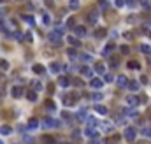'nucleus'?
I'll list each match as a JSON object with an SVG mask.
<instances>
[{
  "label": "nucleus",
  "instance_id": "nucleus-5",
  "mask_svg": "<svg viewBox=\"0 0 151 144\" xmlns=\"http://www.w3.org/2000/svg\"><path fill=\"white\" fill-rule=\"evenodd\" d=\"M90 86L95 88V90H100V88L104 86V79H100V77H92V79H90Z\"/></svg>",
  "mask_w": 151,
  "mask_h": 144
},
{
  "label": "nucleus",
  "instance_id": "nucleus-50",
  "mask_svg": "<svg viewBox=\"0 0 151 144\" xmlns=\"http://www.w3.org/2000/svg\"><path fill=\"white\" fill-rule=\"evenodd\" d=\"M141 4H142V5H144V7H148V9H149V7H151V5H149V4H148V0H141Z\"/></svg>",
  "mask_w": 151,
  "mask_h": 144
},
{
  "label": "nucleus",
  "instance_id": "nucleus-13",
  "mask_svg": "<svg viewBox=\"0 0 151 144\" xmlns=\"http://www.w3.org/2000/svg\"><path fill=\"white\" fill-rule=\"evenodd\" d=\"M39 123H40V121H39L37 118H32V119L28 121V125H27V128H28V130H35V128H39V127H40Z\"/></svg>",
  "mask_w": 151,
  "mask_h": 144
},
{
  "label": "nucleus",
  "instance_id": "nucleus-54",
  "mask_svg": "<svg viewBox=\"0 0 151 144\" xmlns=\"http://www.w3.org/2000/svg\"><path fill=\"white\" fill-rule=\"evenodd\" d=\"M7 2V0H0V5H2V4H5Z\"/></svg>",
  "mask_w": 151,
  "mask_h": 144
},
{
  "label": "nucleus",
  "instance_id": "nucleus-41",
  "mask_svg": "<svg viewBox=\"0 0 151 144\" xmlns=\"http://www.w3.org/2000/svg\"><path fill=\"white\" fill-rule=\"evenodd\" d=\"M69 5H70V9H77L79 7V0H70Z\"/></svg>",
  "mask_w": 151,
  "mask_h": 144
},
{
  "label": "nucleus",
  "instance_id": "nucleus-22",
  "mask_svg": "<svg viewBox=\"0 0 151 144\" xmlns=\"http://www.w3.org/2000/svg\"><path fill=\"white\" fill-rule=\"evenodd\" d=\"M95 111H97L98 114H102V116H105L107 113H109V111H107V107H105V106H100V104H97V106H95Z\"/></svg>",
  "mask_w": 151,
  "mask_h": 144
},
{
  "label": "nucleus",
  "instance_id": "nucleus-12",
  "mask_svg": "<svg viewBox=\"0 0 151 144\" xmlns=\"http://www.w3.org/2000/svg\"><path fill=\"white\" fill-rule=\"evenodd\" d=\"M100 128H102L104 132H113L114 125H113L111 121H102V123H100Z\"/></svg>",
  "mask_w": 151,
  "mask_h": 144
},
{
  "label": "nucleus",
  "instance_id": "nucleus-33",
  "mask_svg": "<svg viewBox=\"0 0 151 144\" xmlns=\"http://www.w3.org/2000/svg\"><path fill=\"white\" fill-rule=\"evenodd\" d=\"M46 109H49V111H55V109H56L53 100H46Z\"/></svg>",
  "mask_w": 151,
  "mask_h": 144
},
{
  "label": "nucleus",
  "instance_id": "nucleus-35",
  "mask_svg": "<svg viewBox=\"0 0 151 144\" xmlns=\"http://www.w3.org/2000/svg\"><path fill=\"white\" fill-rule=\"evenodd\" d=\"M42 139H44L46 144H55V137H51V135H44Z\"/></svg>",
  "mask_w": 151,
  "mask_h": 144
},
{
  "label": "nucleus",
  "instance_id": "nucleus-39",
  "mask_svg": "<svg viewBox=\"0 0 151 144\" xmlns=\"http://www.w3.org/2000/svg\"><path fill=\"white\" fill-rule=\"evenodd\" d=\"M67 55H69L70 58H76V55H77V51H76L74 48H69V49H67Z\"/></svg>",
  "mask_w": 151,
  "mask_h": 144
},
{
  "label": "nucleus",
  "instance_id": "nucleus-28",
  "mask_svg": "<svg viewBox=\"0 0 151 144\" xmlns=\"http://www.w3.org/2000/svg\"><path fill=\"white\" fill-rule=\"evenodd\" d=\"M86 118H88V116H86V109H79L77 111V119H81V121L84 119L86 121Z\"/></svg>",
  "mask_w": 151,
  "mask_h": 144
},
{
  "label": "nucleus",
  "instance_id": "nucleus-40",
  "mask_svg": "<svg viewBox=\"0 0 151 144\" xmlns=\"http://www.w3.org/2000/svg\"><path fill=\"white\" fill-rule=\"evenodd\" d=\"M81 60H83V61H92V55L83 53V55H81Z\"/></svg>",
  "mask_w": 151,
  "mask_h": 144
},
{
  "label": "nucleus",
  "instance_id": "nucleus-32",
  "mask_svg": "<svg viewBox=\"0 0 151 144\" xmlns=\"http://www.w3.org/2000/svg\"><path fill=\"white\" fill-rule=\"evenodd\" d=\"M105 28H98L97 32H95V37H98V39H102V37H105Z\"/></svg>",
  "mask_w": 151,
  "mask_h": 144
},
{
  "label": "nucleus",
  "instance_id": "nucleus-37",
  "mask_svg": "<svg viewBox=\"0 0 151 144\" xmlns=\"http://www.w3.org/2000/svg\"><path fill=\"white\" fill-rule=\"evenodd\" d=\"M98 7L107 9V7H109V2H107V0H98Z\"/></svg>",
  "mask_w": 151,
  "mask_h": 144
},
{
  "label": "nucleus",
  "instance_id": "nucleus-2",
  "mask_svg": "<svg viewBox=\"0 0 151 144\" xmlns=\"http://www.w3.org/2000/svg\"><path fill=\"white\" fill-rule=\"evenodd\" d=\"M40 123H42L40 127H44V128H56V127L60 125V121H58V119H55V118H44Z\"/></svg>",
  "mask_w": 151,
  "mask_h": 144
},
{
  "label": "nucleus",
  "instance_id": "nucleus-46",
  "mask_svg": "<svg viewBox=\"0 0 151 144\" xmlns=\"http://www.w3.org/2000/svg\"><path fill=\"white\" fill-rule=\"evenodd\" d=\"M55 30H58L60 33H63V32H65V25H58V27H56Z\"/></svg>",
  "mask_w": 151,
  "mask_h": 144
},
{
  "label": "nucleus",
  "instance_id": "nucleus-52",
  "mask_svg": "<svg viewBox=\"0 0 151 144\" xmlns=\"http://www.w3.org/2000/svg\"><path fill=\"white\" fill-rule=\"evenodd\" d=\"M74 85H77V86H83V81H81V79H76V81H74Z\"/></svg>",
  "mask_w": 151,
  "mask_h": 144
},
{
  "label": "nucleus",
  "instance_id": "nucleus-43",
  "mask_svg": "<svg viewBox=\"0 0 151 144\" xmlns=\"http://www.w3.org/2000/svg\"><path fill=\"white\" fill-rule=\"evenodd\" d=\"M104 81H105V83H111V81H113V76H111V74H104Z\"/></svg>",
  "mask_w": 151,
  "mask_h": 144
},
{
  "label": "nucleus",
  "instance_id": "nucleus-45",
  "mask_svg": "<svg viewBox=\"0 0 151 144\" xmlns=\"http://www.w3.org/2000/svg\"><path fill=\"white\" fill-rule=\"evenodd\" d=\"M114 4H116V7H123L125 5V0H114Z\"/></svg>",
  "mask_w": 151,
  "mask_h": 144
},
{
  "label": "nucleus",
  "instance_id": "nucleus-27",
  "mask_svg": "<svg viewBox=\"0 0 151 144\" xmlns=\"http://www.w3.org/2000/svg\"><path fill=\"white\" fill-rule=\"evenodd\" d=\"M32 69H33L35 74H42V72H44V65H40V63H35Z\"/></svg>",
  "mask_w": 151,
  "mask_h": 144
},
{
  "label": "nucleus",
  "instance_id": "nucleus-42",
  "mask_svg": "<svg viewBox=\"0 0 151 144\" xmlns=\"http://www.w3.org/2000/svg\"><path fill=\"white\" fill-rule=\"evenodd\" d=\"M25 40H27V42H33V35H32V32H27V33H25Z\"/></svg>",
  "mask_w": 151,
  "mask_h": 144
},
{
  "label": "nucleus",
  "instance_id": "nucleus-31",
  "mask_svg": "<svg viewBox=\"0 0 151 144\" xmlns=\"http://www.w3.org/2000/svg\"><path fill=\"white\" fill-rule=\"evenodd\" d=\"M86 123H88V127H97V119L93 116H88L86 118Z\"/></svg>",
  "mask_w": 151,
  "mask_h": 144
},
{
  "label": "nucleus",
  "instance_id": "nucleus-20",
  "mask_svg": "<svg viewBox=\"0 0 151 144\" xmlns=\"http://www.w3.org/2000/svg\"><path fill=\"white\" fill-rule=\"evenodd\" d=\"M128 69H132V70H139V69H141V63H139L137 60H130V61H128Z\"/></svg>",
  "mask_w": 151,
  "mask_h": 144
},
{
  "label": "nucleus",
  "instance_id": "nucleus-48",
  "mask_svg": "<svg viewBox=\"0 0 151 144\" xmlns=\"http://www.w3.org/2000/svg\"><path fill=\"white\" fill-rule=\"evenodd\" d=\"M118 63H120V61H118L116 58H113V60H111V67H118Z\"/></svg>",
  "mask_w": 151,
  "mask_h": 144
},
{
  "label": "nucleus",
  "instance_id": "nucleus-4",
  "mask_svg": "<svg viewBox=\"0 0 151 144\" xmlns=\"http://www.w3.org/2000/svg\"><path fill=\"white\" fill-rule=\"evenodd\" d=\"M77 100H79V97H77V95L69 93V95H65V97H63V104H65V106H74Z\"/></svg>",
  "mask_w": 151,
  "mask_h": 144
},
{
  "label": "nucleus",
  "instance_id": "nucleus-17",
  "mask_svg": "<svg viewBox=\"0 0 151 144\" xmlns=\"http://www.w3.org/2000/svg\"><path fill=\"white\" fill-rule=\"evenodd\" d=\"M74 35L76 37H84L86 35V28L84 27H74Z\"/></svg>",
  "mask_w": 151,
  "mask_h": 144
},
{
  "label": "nucleus",
  "instance_id": "nucleus-29",
  "mask_svg": "<svg viewBox=\"0 0 151 144\" xmlns=\"http://www.w3.org/2000/svg\"><path fill=\"white\" fill-rule=\"evenodd\" d=\"M102 97H104V95H102V93H98V91H95V93H92V95H90V98H92L93 102H98V100H102Z\"/></svg>",
  "mask_w": 151,
  "mask_h": 144
},
{
  "label": "nucleus",
  "instance_id": "nucleus-14",
  "mask_svg": "<svg viewBox=\"0 0 151 144\" xmlns=\"http://www.w3.org/2000/svg\"><path fill=\"white\" fill-rule=\"evenodd\" d=\"M61 69H63V65H61V63H58V61H53V63L49 65V70H51L53 74H58Z\"/></svg>",
  "mask_w": 151,
  "mask_h": 144
},
{
  "label": "nucleus",
  "instance_id": "nucleus-51",
  "mask_svg": "<svg viewBox=\"0 0 151 144\" xmlns=\"http://www.w3.org/2000/svg\"><path fill=\"white\" fill-rule=\"evenodd\" d=\"M74 25V18H69V21H67V27H72Z\"/></svg>",
  "mask_w": 151,
  "mask_h": 144
},
{
  "label": "nucleus",
  "instance_id": "nucleus-6",
  "mask_svg": "<svg viewBox=\"0 0 151 144\" xmlns=\"http://www.w3.org/2000/svg\"><path fill=\"white\" fill-rule=\"evenodd\" d=\"M116 85H118V88H126L128 86V79H126L125 74H120L116 77Z\"/></svg>",
  "mask_w": 151,
  "mask_h": 144
},
{
  "label": "nucleus",
  "instance_id": "nucleus-21",
  "mask_svg": "<svg viewBox=\"0 0 151 144\" xmlns=\"http://www.w3.org/2000/svg\"><path fill=\"white\" fill-rule=\"evenodd\" d=\"M128 88H130L132 91H137V90L141 88V85H139V81H134V79H132V81H128Z\"/></svg>",
  "mask_w": 151,
  "mask_h": 144
},
{
  "label": "nucleus",
  "instance_id": "nucleus-25",
  "mask_svg": "<svg viewBox=\"0 0 151 144\" xmlns=\"http://www.w3.org/2000/svg\"><path fill=\"white\" fill-rule=\"evenodd\" d=\"M141 53H144V55H151V46H148V44H141Z\"/></svg>",
  "mask_w": 151,
  "mask_h": 144
},
{
  "label": "nucleus",
  "instance_id": "nucleus-36",
  "mask_svg": "<svg viewBox=\"0 0 151 144\" xmlns=\"http://www.w3.org/2000/svg\"><path fill=\"white\" fill-rule=\"evenodd\" d=\"M0 69H2V70H7V69H9L7 60H0Z\"/></svg>",
  "mask_w": 151,
  "mask_h": 144
},
{
  "label": "nucleus",
  "instance_id": "nucleus-34",
  "mask_svg": "<svg viewBox=\"0 0 151 144\" xmlns=\"http://www.w3.org/2000/svg\"><path fill=\"white\" fill-rule=\"evenodd\" d=\"M123 111H125L126 116H137V113L134 111V107H132V109H130V107H126V109H123Z\"/></svg>",
  "mask_w": 151,
  "mask_h": 144
},
{
  "label": "nucleus",
  "instance_id": "nucleus-24",
  "mask_svg": "<svg viewBox=\"0 0 151 144\" xmlns=\"http://www.w3.org/2000/svg\"><path fill=\"white\" fill-rule=\"evenodd\" d=\"M11 132H12V128L9 125H2V127H0V134H2V135H9Z\"/></svg>",
  "mask_w": 151,
  "mask_h": 144
},
{
  "label": "nucleus",
  "instance_id": "nucleus-3",
  "mask_svg": "<svg viewBox=\"0 0 151 144\" xmlns=\"http://www.w3.org/2000/svg\"><path fill=\"white\" fill-rule=\"evenodd\" d=\"M135 135H137V130H135L134 127H126V128H125V132H123V137H125L126 141H134V139H135Z\"/></svg>",
  "mask_w": 151,
  "mask_h": 144
},
{
  "label": "nucleus",
  "instance_id": "nucleus-38",
  "mask_svg": "<svg viewBox=\"0 0 151 144\" xmlns=\"http://www.w3.org/2000/svg\"><path fill=\"white\" fill-rule=\"evenodd\" d=\"M23 19H25V21H27V23H28V25H33V23H35V19H33V18H32V16H27V14H25V16H23Z\"/></svg>",
  "mask_w": 151,
  "mask_h": 144
},
{
  "label": "nucleus",
  "instance_id": "nucleus-30",
  "mask_svg": "<svg viewBox=\"0 0 151 144\" xmlns=\"http://www.w3.org/2000/svg\"><path fill=\"white\" fill-rule=\"evenodd\" d=\"M141 134H142L144 137H151V127H142V128H141Z\"/></svg>",
  "mask_w": 151,
  "mask_h": 144
},
{
  "label": "nucleus",
  "instance_id": "nucleus-55",
  "mask_svg": "<svg viewBox=\"0 0 151 144\" xmlns=\"http://www.w3.org/2000/svg\"><path fill=\"white\" fill-rule=\"evenodd\" d=\"M0 144H4V142H2V141H0Z\"/></svg>",
  "mask_w": 151,
  "mask_h": 144
},
{
  "label": "nucleus",
  "instance_id": "nucleus-18",
  "mask_svg": "<svg viewBox=\"0 0 151 144\" xmlns=\"http://www.w3.org/2000/svg\"><path fill=\"white\" fill-rule=\"evenodd\" d=\"M88 21H90V25H97V21H98V12H90V14H88Z\"/></svg>",
  "mask_w": 151,
  "mask_h": 144
},
{
  "label": "nucleus",
  "instance_id": "nucleus-19",
  "mask_svg": "<svg viewBox=\"0 0 151 144\" xmlns=\"http://www.w3.org/2000/svg\"><path fill=\"white\" fill-rule=\"evenodd\" d=\"M27 98H28L30 102H37V98H39V97H37V91H35V90L27 91Z\"/></svg>",
  "mask_w": 151,
  "mask_h": 144
},
{
  "label": "nucleus",
  "instance_id": "nucleus-1",
  "mask_svg": "<svg viewBox=\"0 0 151 144\" xmlns=\"http://www.w3.org/2000/svg\"><path fill=\"white\" fill-rule=\"evenodd\" d=\"M48 40H49L53 46H60V44L63 42V37H61V33H60L58 30H53V32L48 33Z\"/></svg>",
  "mask_w": 151,
  "mask_h": 144
},
{
  "label": "nucleus",
  "instance_id": "nucleus-15",
  "mask_svg": "<svg viewBox=\"0 0 151 144\" xmlns=\"http://www.w3.org/2000/svg\"><path fill=\"white\" fill-rule=\"evenodd\" d=\"M67 40H69V44H70L72 48H79V46H81V40H77V39H76V35H69V37H67Z\"/></svg>",
  "mask_w": 151,
  "mask_h": 144
},
{
  "label": "nucleus",
  "instance_id": "nucleus-49",
  "mask_svg": "<svg viewBox=\"0 0 151 144\" xmlns=\"http://www.w3.org/2000/svg\"><path fill=\"white\" fill-rule=\"evenodd\" d=\"M79 135H81V134H79V130H74V132H72V137H74V139H77Z\"/></svg>",
  "mask_w": 151,
  "mask_h": 144
},
{
  "label": "nucleus",
  "instance_id": "nucleus-53",
  "mask_svg": "<svg viewBox=\"0 0 151 144\" xmlns=\"http://www.w3.org/2000/svg\"><path fill=\"white\" fill-rule=\"evenodd\" d=\"M61 116L65 118V119H70V114H67V113H61Z\"/></svg>",
  "mask_w": 151,
  "mask_h": 144
},
{
  "label": "nucleus",
  "instance_id": "nucleus-10",
  "mask_svg": "<svg viewBox=\"0 0 151 144\" xmlns=\"http://www.w3.org/2000/svg\"><path fill=\"white\" fill-rule=\"evenodd\" d=\"M114 49H116V44H114V42H109V44H107V46L102 49V55H104V56H109Z\"/></svg>",
  "mask_w": 151,
  "mask_h": 144
},
{
  "label": "nucleus",
  "instance_id": "nucleus-11",
  "mask_svg": "<svg viewBox=\"0 0 151 144\" xmlns=\"http://www.w3.org/2000/svg\"><path fill=\"white\" fill-rule=\"evenodd\" d=\"M69 85H70V81H69L67 76H60V77H58V86H60V88H67Z\"/></svg>",
  "mask_w": 151,
  "mask_h": 144
},
{
  "label": "nucleus",
  "instance_id": "nucleus-23",
  "mask_svg": "<svg viewBox=\"0 0 151 144\" xmlns=\"http://www.w3.org/2000/svg\"><path fill=\"white\" fill-rule=\"evenodd\" d=\"M95 70L98 74H105V65L102 63V61H97V63H95Z\"/></svg>",
  "mask_w": 151,
  "mask_h": 144
},
{
  "label": "nucleus",
  "instance_id": "nucleus-8",
  "mask_svg": "<svg viewBox=\"0 0 151 144\" xmlns=\"http://www.w3.org/2000/svg\"><path fill=\"white\" fill-rule=\"evenodd\" d=\"M23 93H25V90L21 88V86H12V90H11L12 98H19V97H23Z\"/></svg>",
  "mask_w": 151,
  "mask_h": 144
},
{
  "label": "nucleus",
  "instance_id": "nucleus-7",
  "mask_svg": "<svg viewBox=\"0 0 151 144\" xmlns=\"http://www.w3.org/2000/svg\"><path fill=\"white\" fill-rule=\"evenodd\" d=\"M84 135H86V137H90V139H95V137H98V132H97L95 127H86Z\"/></svg>",
  "mask_w": 151,
  "mask_h": 144
},
{
  "label": "nucleus",
  "instance_id": "nucleus-44",
  "mask_svg": "<svg viewBox=\"0 0 151 144\" xmlns=\"http://www.w3.org/2000/svg\"><path fill=\"white\" fill-rule=\"evenodd\" d=\"M42 21H44V25H49V23H51V18H49L48 14H44V18H42Z\"/></svg>",
  "mask_w": 151,
  "mask_h": 144
},
{
  "label": "nucleus",
  "instance_id": "nucleus-26",
  "mask_svg": "<svg viewBox=\"0 0 151 144\" xmlns=\"http://www.w3.org/2000/svg\"><path fill=\"white\" fill-rule=\"evenodd\" d=\"M32 90L40 91L42 90V83H40V81H32Z\"/></svg>",
  "mask_w": 151,
  "mask_h": 144
},
{
  "label": "nucleus",
  "instance_id": "nucleus-16",
  "mask_svg": "<svg viewBox=\"0 0 151 144\" xmlns=\"http://www.w3.org/2000/svg\"><path fill=\"white\" fill-rule=\"evenodd\" d=\"M81 74H83L84 77H90V79L93 77V70H92V69H90L88 65H84V67H81Z\"/></svg>",
  "mask_w": 151,
  "mask_h": 144
},
{
  "label": "nucleus",
  "instance_id": "nucleus-9",
  "mask_svg": "<svg viewBox=\"0 0 151 144\" xmlns=\"http://www.w3.org/2000/svg\"><path fill=\"white\" fill-rule=\"evenodd\" d=\"M139 97H135V95H130V97H126V104L130 106V107H137L139 106Z\"/></svg>",
  "mask_w": 151,
  "mask_h": 144
},
{
  "label": "nucleus",
  "instance_id": "nucleus-47",
  "mask_svg": "<svg viewBox=\"0 0 151 144\" xmlns=\"http://www.w3.org/2000/svg\"><path fill=\"white\" fill-rule=\"evenodd\" d=\"M120 51L126 55V53H128V51H130V49H128V46H121V48H120Z\"/></svg>",
  "mask_w": 151,
  "mask_h": 144
}]
</instances>
